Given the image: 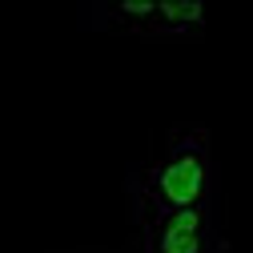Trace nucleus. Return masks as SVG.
<instances>
[{
    "mask_svg": "<svg viewBox=\"0 0 253 253\" xmlns=\"http://www.w3.org/2000/svg\"><path fill=\"white\" fill-rule=\"evenodd\" d=\"M217 189V161L213 141L205 129L177 137L141 181L145 213H181V209H209Z\"/></svg>",
    "mask_w": 253,
    "mask_h": 253,
    "instance_id": "1",
    "label": "nucleus"
},
{
    "mask_svg": "<svg viewBox=\"0 0 253 253\" xmlns=\"http://www.w3.org/2000/svg\"><path fill=\"white\" fill-rule=\"evenodd\" d=\"M141 249L145 253H221L225 241L217 237L209 209H181V213H145Z\"/></svg>",
    "mask_w": 253,
    "mask_h": 253,
    "instance_id": "2",
    "label": "nucleus"
},
{
    "mask_svg": "<svg viewBox=\"0 0 253 253\" xmlns=\"http://www.w3.org/2000/svg\"><path fill=\"white\" fill-rule=\"evenodd\" d=\"M201 28H205V4H197V0H157L145 37L181 41V37H197Z\"/></svg>",
    "mask_w": 253,
    "mask_h": 253,
    "instance_id": "3",
    "label": "nucleus"
},
{
    "mask_svg": "<svg viewBox=\"0 0 253 253\" xmlns=\"http://www.w3.org/2000/svg\"><path fill=\"white\" fill-rule=\"evenodd\" d=\"M153 8H157V0H121V4L109 8V16H113L117 24H125V28H133V33L145 37V28H149V20H153Z\"/></svg>",
    "mask_w": 253,
    "mask_h": 253,
    "instance_id": "4",
    "label": "nucleus"
}]
</instances>
